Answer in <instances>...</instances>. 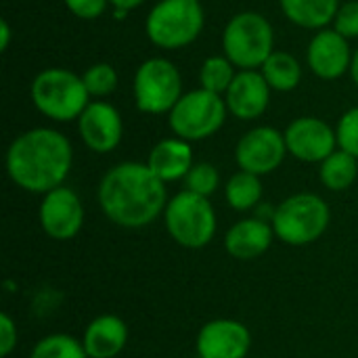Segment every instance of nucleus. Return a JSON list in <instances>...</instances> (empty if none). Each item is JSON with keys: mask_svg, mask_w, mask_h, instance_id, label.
Instances as JSON below:
<instances>
[{"mask_svg": "<svg viewBox=\"0 0 358 358\" xmlns=\"http://www.w3.org/2000/svg\"><path fill=\"white\" fill-rule=\"evenodd\" d=\"M99 203L113 224L143 229L166 210V182L147 164L124 162L107 170L101 178Z\"/></svg>", "mask_w": 358, "mask_h": 358, "instance_id": "obj_1", "label": "nucleus"}, {"mask_svg": "<svg viewBox=\"0 0 358 358\" xmlns=\"http://www.w3.org/2000/svg\"><path fill=\"white\" fill-rule=\"evenodd\" d=\"M73 164L69 138L52 128L21 132L6 149V174L27 193L46 195L63 187Z\"/></svg>", "mask_w": 358, "mask_h": 358, "instance_id": "obj_2", "label": "nucleus"}, {"mask_svg": "<svg viewBox=\"0 0 358 358\" xmlns=\"http://www.w3.org/2000/svg\"><path fill=\"white\" fill-rule=\"evenodd\" d=\"M29 96L34 107L52 122H78L90 103L82 76L63 67L42 69L31 80Z\"/></svg>", "mask_w": 358, "mask_h": 358, "instance_id": "obj_3", "label": "nucleus"}, {"mask_svg": "<svg viewBox=\"0 0 358 358\" xmlns=\"http://www.w3.org/2000/svg\"><path fill=\"white\" fill-rule=\"evenodd\" d=\"M206 25L201 0H159L145 19L147 38L166 50L193 44Z\"/></svg>", "mask_w": 358, "mask_h": 358, "instance_id": "obj_4", "label": "nucleus"}, {"mask_svg": "<svg viewBox=\"0 0 358 358\" xmlns=\"http://www.w3.org/2000/svg\"><path fill=\"white\" fill-rule=\"evenodd\" d=\"M222 48L239 71L260 69L275 52V31L271 21L258 10L237 13L224 25Z\"/></svg>", "mask_w": 358, "mask_h": 358, "instance_id": "obj_5", "label": "nucleus"}, {"mask_svg": "<svg viewBox=\"0 0 358 358\" xmlns=\"http://www.w3.org/2000/svg\"><path fill=\"white\" fill-rule=\"evenodd\" d=\"M331 212L323 197L298 193L287 197L273 214V231L287 245H308L329 227Z\"/></svg>", "mask_w": 358, "mask_h": 358, "instance_id": "obj_6", "label": "nucleus"}, {"mask_svg": "<svg viewBox=\"0 0 358 358\" xmlns=\"http://www.w3.org/2000/svg\"><path fill=\"white\" fill-rule=\"evenodd\" d=\"M168 235L187 250L206 248L216 233V212L208 197L191 191L174 195L164 210Z\"/></svg>", "mask_w": 358, "mask_h": 358, "instance_id": "obj_7", "label": "nucleus"}, {"mask_svg": "<svg viewBox=\"0 0 358 358\" xmlns=\"http://www.w3.org/2000/svg\"><path fill=\"white\" fill-rule=\"evenodd\" d=\"M229 115L224 96L203 88L189 90L180 96L174 109L168 113L172 132L182 141H203L214 136Z\"/></svg>", "mask_w": 358, "mask_h": 358, "instance_id": "obj_8", "label": "nucleus"}, {"mask_svg": "<svg viewBox=\"0 0 358 358\" xmlns=\"http://www.w3.org/2000/svg\"><path fill=\"white\" fill-rule=\"evenodd\" d=\"M132 92L138 111L149 115L170 113L185 94L180 71L164 57L145 59L134 73Z\"/></svg>", "mask_w": 358, "mask_h": 358, "instance_id": "obj_9", "label": "nucleus"}, {"mask_svg": "<svg viewBox=\"0 0 358 358\" xmlns=\"http://www.w3.org/2000/svg\"><path fill=\"white\" fill-rule=\"evenodd\" d=\"M285 153H287L285 134L273 126L252 128L239 138L235 147V159L239 168L256 176L275 172L283 164Z\"/></svg>", "mask_w": 358, "mask_h": 358, "instance_id": "obj_10", "label": "nucleus"}, {"mask_svg": "<svg viewBox=\"0 0 358 358\" xmlns=\"http://www.w3.org/2000/svg\"><path fill=\"white\" fill-rule=\"evenodd\" d=\"M283 134H285L287 153L306 164H321L338 147L336 130L327 122L313 115L294 120Z\"/></svg>", "mask_w": 358, "mask_h": 358, "instance_id": "obj_11", "label": "nucleus"}, {"mask_svg": "<svg viewBox=\"0 0 358 358\" xmlns=\"http://www.w3.org/2000/svg\"><path fill=\"white\" fill-rule=\"evenodd\" d=\"M38 218H40L42 231L50 239L69 241L82 231L84 208H82L80 197L71 189L57 187L42 197Z\"/></svg>", "mask_w": 358, "mask_h": 358, "instance_id": "obj_12", "label": "nucleus"}, {"mask_svg": "<svg viewBox=\"0 0 358 358\" xmlns=\"http://www.w3.org/2000/svg\"><path fill=\"white\" fill-rule=\"evenodd\" d=\"M78 132L84 145L94 153H111L124 136L120 111L107 101H90L78 117Z\"/></svg>", "mask_w": 358, "mask_h": 358, "instance_id": "obj_13", "label": "nucleus"}, {"mask_svg": "<svg viewBox=\"0 0 358 358\" xmlns=\"http://www.w3.org/2000/svg\"><path fill=\"white\" fill-rule=\"evenodd\" d=\"M352 55L350 40H346L334 27H325L319 29L308 42L306 63L317 78L338 80L344 73H350Z\"/></svg>", "mask_w": 358, "mask_h": 358, "instance_id": "obj_14", "label": "nucleus"}, {"mask_svg": "<svg viewBox=\"0 0 358 358\" xmlns=\"http://www.w3.org/2000/svg\"><path fill=\"white\" fill-rule=\"evenodd\" d=\"M195 348L199 358H245L252 334L235 319H214L199 329Z\"/></svg>", "mask_w": 358, "mask_h": 358, "instance_id": "obj_15", "label": "nucleus"}, {"mask_svg": "<svg viewBox=\"0 0 358 358\" xmlns=\"http://www.w3.org/2000/svg\"><path fill=\"white\" fill-rule=\"evenodd\" d=\"M224 103L229 113L237 120H258L266 113L271 105V86L260 73V69H241L229 86Z\"/></svg>", "mask_w": 358, "mask_h": 358, "instance_id": "obj_16", "label": "nucleus"}, {"mask_svg": "<svg viewBox=\"0 0 358 358\" xmlns=\"http://www.w3.org/2000/svg\"><path fill=\"white\" fill-rule=\"evenodd\" d=\"M273 224L260 218H245L233 224L224 237V248L231 258L254 260L260 258L273 243Z\"/></svg>", "mask_w": 358, "mask_h": 358, "instance_id": "obj_17", "label": "nucleus"}, {"mask_svg": "<svg viewBox=\"0 0 358 358\" xmlns=\"http://www.w3.org/2000/svg\"><path fill=\"white\" fill-rule=\"evenodd\" d=\"M147 166L153 170V174L164 182L180 180L189 174L193 168V149L189 141H182L178 136L159 141L147 157Z\"/></svg>", "mask_w": 358, "mask_h": 358, "instance_id": "obj_18", "label": "nucleus"}, {"mask_svg": "<svg viewBox=\"0 0 358 358\" xmlns=\"http://www.w3.org/2000/svg\"><path fill=\"white\" fill-rule=\"evenodd\" d=\"M128 342V327L115 315L92 319L84 331V350L88 358H115Z\"/></svg>", "mask_w": 358, "mask_h": 358, "instance_id": "obj_19", "label": "nucleus"}, {"mask_svg": "<svg viewBox=\"0 0 358 358\" xmlns=\"http://www.w3.org/2000/svg\"><path fill=\"white\" fill-rule=\"evenodd\" d=\"M279 6L294 25L319 31L334 23L340 0H279Z\"/></svg>", "mask_w": 358, "mask_h": 358, "instance_id": "obj_20", "label": "nucleus"}, {"mask_svg": "<svg viewBox=\"0 0 358 358\" xmlns=\"http://www.w3.org/2000/svg\"><path fill=\"white\" fill-rule=\"evenodd\" d=\"M260 73L268 82L271 90H277V92H292L302 82L300 61L285 50H275L260 67Z\"/></svg>", "mask_w": 358, "mask_h": 358, "instance_id": "obj_21", "label": "nucleus"}, {"mask_svg": "<svg viewBox=\"0 0 358 358\" xmlns=\"http://www.w3.org/2000/svg\"><path fill=\"white\" fill-rule=\"evenodd\" d=\"M319 176H321V182L329 191H346L357 180L358 159L338 147L327 159L321 162Z\"/></svg>", "mask_w": 358, "mask_h": 358, "instance_id": "obj_22", "label": "nucleus"}, {"mask_svg": "<svg viewBox=\"0 0 358 358\" xmlns=\"http://www.w3.org/2000/svg\"><path fill=\"white\" fill-rule=\"evenodd\" d=\"M224 197L227 203L237 210V212H248L252 208L258 206V201L262 199V182L260 176L239 170L237 174H233L224 187Z\"/></svg>", "mask_w": 358, "mask_h": 358, "instance_id": "obj_23", "label": "nucleus"}, {"mask_svg": "<svg viewBox=\"0 0 358 358\" xmlns=\"http://www.w3.org/2000/svg\"><path fill=\"white\" fill-rule=\"evenodd\" d=\"M235 69L237 67L231 63V59L227 55H212V57H208L201 63V69H199V84H201L199 88L224 96L229 86L233 84V80L237 76Z\"/></svg>", "mask_w": 358, "mask_h": 358, "instance_id": "obj_24", "label": "nucleus"}, {"mask_svg": "<svg viewBox=\"0 0 358 358\" xmlns=\"http://www.w3.org/2000/svg\"><path fill=\"white\" fill-rule=\"evenodd\" d=\"M29 358H88V355L84 350V344L76 338L65 334H52L42 338L34 346Z\"/></svg>", "mask_w": 358, "mask_h": 358, "instance_id": "obj_25", "label": "nucleus"}, {"mask_svg": "<svg viewBox=\"0 0 358 358\" xmlns=\"http://www.w3.org/2000/svg\"><path fill=\"white\" fill-rule=\"evenodd\" d=\"M84 86L90 94V99H105L117 88V69L111 63H92L84 73H82Z\"/></svg>", "mask_w": 358, "mask_h": 358, "instance_id": "obj_26", "label": "nucleus"}, {"mask_svg": "<svg viewBox=\"0 0 358 358\" xmlns=\"http://www.w3.org/2000/svg\"><path fill=\"white\" fill-rule=\"evenodd\" d=\"M185 185H187V191L197 193L201 197H210L216 193V189L220 185V172L208 162L193 164V168L185 176Z\"/></svg>", "mask_w": 358, "mask_h": 358, "instance_id": "obj_27", "label": "nucleus"}, {"mask_svg": "<svg viewBox=\"0 0 358 358\" xmlns=\"http://www.w3.org/2000/svg\"><path fill=\"white\" fill-rule=\"evenodd\" d=\"M336 134H338V147L358 159V107L348 109L340 117Z\"/></svg>", "mask_w": 358, "mask_h": 358, "instance_id": "obj_28", "label": "nucleus"}, {"mask_svg": "<svg viewBox=\"0 0 358 358\" xmlns=\"http://www.w3.org/2000/svg\"><path fill=\"white\" fill-rule=\"evenodd\" d=\"M334 29L346 40L358 38V0H348L340 4V10L334 19Z\"/></svg>", "mask_w": 358, "mask_h": 358, "instance_id": "obj_29", "label": "nucleus"}, {"mask_svg": "<svg viewBox=\"0 0 358 358\" xmlns=\"http://www.w3.org/2000/svg\"><path fill=\"white\" fill-rule=\"evenodd\" d=\"M63 2L71 10V15L84 21L99 19L109 6V0H63Z\"/></svg>", "mask_w": 358, "mask_h": 358, "instance_id": "obj_30", "label": "nucleus"}, {"mask_svg": "<svg viewBox=\"0 0 358 358\" xmlns=\"http://www.w3.org/2000/svg\"><path fill=\"white\" fill-rule=\"evenodd\" d=\"M17 325L8 315H0V357L6 358L17 346Z\"/></svg>", "mask_w": 358, "mask_h": 358, "instance_id": "obj_31", "label": "nucleus"}, {"mask_svg": "<svg viewBox=\"0 0 358 358\" xmlns=\"http://www.w3.org/2000/svg\"><path fill=\"white\" fill-rule=\"evenodd\" d=\"M143 2H147V0H109V4L115 8V17H117V15H120V17H124L128 10L138 8Z\"/></svg>", "mask_w": 358, "mask_h": 358, "instance_id": "obj_32", "label": "nucleus"}, {"mask_svg": "<svg viewBox=\"0 0 358 358\" xmlns=\"http://www.w3.org/2000/svg\"><path fill=\"white\" fill-rule=\"evenodd\" d=\"M8 46H10V25L6 19H2L0 21V50L4 52L8 50Z\"/></svg>", "mask_w": 358, "mask_h": 358, "instance_id": "obj_33", "label": "nucleus"}, {"mask_svg": "<svg viewBox=\"0 0 358 358\" xmlns=\"http://www.w3.org/2000/svg\"><path fill=\"white\" fill-rule=\"evenodd\" d=\"M350 76H352V82L358 86V48L352 55V65H350Z\"/></svg>", "mask_w": 358, "mask_h": 358, "instance_id": "obj_34", "label": "nucleus"}]
</instances>
